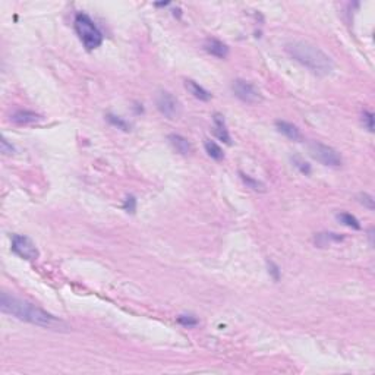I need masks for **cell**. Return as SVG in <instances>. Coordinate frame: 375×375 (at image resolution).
<instances>
[{
    "instance_id": "cell-1",
    "label": "cell",
    "mask_w": 375,
    "mask_h": 375,
    "mask_svg": "<svg viewBox=\"0 0 375 375\" xmlns=\"http://www.w3.org/2000/svg\"><path fill=\"white\" fill-rule=\"evenodd\" d=\"M0 309L3 314L12 315L18 320L38 325L43 328H49V330H66L68 328V324L65 321L59 320L57 317L49 314L47 311L35 306L34 304H29L27 301L11 296L8 293H2Z\"/></svg>"
},
{
    "instance_id": "cell-2",
    "label": "cell",
    "mask_w": 375,
    "mask_h": 375,
    "mask_svg": "<svg viewBox=\"0 0 375 375\" xmlns=\"http://www.w3.org/2000/svg\"><path fill=\"white\" fill-rule=\"evenodd\" d=\"M286 52L296 62L304 65L315 75H328L334 68L331 57L320 47L308 41H292L286 44Z\"/></svg>"
},
{
    "instance_id": "cell-3",
    "label": "cell",
    "mask_w": 375,
    "mask_h": 375,
    "mask_svg": "<svg viewBox=\"0 0 375 375\" xmlns=\"http://www.w3.org/2000/svg\"><path fill=\"white\" fill-rule=\"evenodd\" d=\"M75 31L79 37V40L88 50H94L103 43V34L94 24V21L85 14H76L73 21Z\"/></svg>"
},
{
    "instance_id": "cell-4",
    "label": "cell",
    "mask_w": 375,
    "mask_h": 375,
    "mask_svg": "<svg viewBox=\"0 0 375 375\" xmlns=\"http://www.w3.org/2000/svg\"><path fill=\"white\" fill-rule=\"evenodd\" d=\"M308 151H309L312 158H315L317 161H320L321 164H324V166L339 167L342 166V163H343L342 155L337 153L333 147L321 144V142H317V141L309 144Z\"/></svg>"
},
{
    "instance_id": "cell-5",
    "label": "cell",
    "mask_w": 375,
    "mask_h": 375,
    "mask_svg": "<svg viewBox=\"0 0 375 375\" xmlns=\"http://www.w3.org/2000/svg\"><path fill=\"white\" fill-rule=\"evenodd\" d=\"M155 104H157L158 111L163 116H166L167 119H178L179 114H181V103H179V100L175 96H172L170 93H167V91H160L157 94Z\"/></svg>"
},
{
    "instance_id": "cell-6",
    "label": "cell",
    "mask_w": 375,
    "mask_h": 375,
    "mask_svg": "<svg viewBox=\"0 0 375 375\" xmlns=\"http://www.w3.org/2000/svg\"><path fill=\"white\" fill-rule=\"evenodd\" d=\"M12 251L18 257L28 260V261H34V260L38 258V249H37L35 243L29 237L24 236V235H14V237H12Z\"/></svg>"
},
{
    "instance_id": "cell-7",
    "label": "cell",
    "mask_w": 375,
    "mask_h": 375,
    "mask_svg": "<svg viewBox=\"0 0 375 375\" xmlns=\"http://www.w3.org/2000/svg\"><path fill=\"white\" fill-rule=\"evenodd\" d=\"M232 90L235 93L239 100H242L243 103H248V104H254L257 101H260V93L258 90L248 81H243V79H236L233 85H232Z\"/></svg>"
},
{
    "instance_id": "cell-8",
    "label": "cell",
    "mask_w": 375,
    "mask_h": 375,
    "mask_svg": "<svg viewBox=\"0 0 375 375\" xmlns=\"http://www.w3.org/2000/svg\"><path fill=\"white\" fill-rule=\"evenodd\" d=\"M41 119L43 117L38 114V113L31 110H18L15 111L14 114L11 116V120H12L14 123H16V125L21 126L35 123V122H38V120H41Z\"/></svg>"
},
{
    "instance_id": "cell-9",
    "label": "cell",
    "mask_w": 375,
    "mask_h": 375,
    "mask_svg": "<svg viewBox=\"0 0 375 375\" xmlns=\"http://www.w3.org/2000/svg\"><path fill=\"white\" fill-rule=\"evenodd\" d=\"M204 49L209 52L210 55L216 56L219 59H224L226 56L229 55V47L223 41L217 40V38H209L204 44Z\"/></svg>"
},
{
    "instance_id": "cell-10",
    "label": "cell",
    "mask_w": 375,
    "mask_h": 375,
    "mask_svg": "<svg viewBox=\"0 0 375 375\" xmlns=\"http://www.w3.org/2000/svg\"><path fill=\"white\" fill-rule=\"evenodd\" d=\"M169 141H170L172 147H173L179 154L188 155V154L192 151V147H191L189 141L185 138V137H182V135L172 134V135H169Z\"/></svg>"
},
{
    "instance_id": "cell-11",
    "label": "cell",
    "mask_w": 375,
    "mask_h": 375,
    "mask_svg": "<svg viewBox=\"0 0 375 375\" xmlns=\"http://www.w3.org/2000/svg\"><path fill=\"white\" fill-rule=\"evenodd\" d=\"M276 128H277L278 132H281L284 137H287L289 139H293V141H301L302 135L298 129V126H295L293 123H289V122H284V120H277L276 122Z\"/></svg>"
},
{
    "instance_id": "cell-12",
    "label": "cell",
    "mask_w": 375,
    "mask_h": 375,
    "mask_svg": "<svg viewBox=\"0 0 375 375\" xmlns=\"http://www.w3.org/2000/svg\"><path fill=\"white\" fill-rule=\"evenodd\" d=\"M214 134L217 138L222 139L223 142L230 144V135H229L227 126H226L223 116H220V114H214Z\"/></svg>"
},
{
    "instance_id": "cell-13",
    "label": "cell",
    "mask_w": 375,
    "mask_h": 375,
    "mask_svg": "<svg viewBox=\"0 0 375 375\" xmlns=\"http://www.w3.org/2000/svg\"><path fill=\"white\" fill-rule=\"evenodd\" d=\"M185 87H186V90L194 96L195 98H198V100H201V101H209L210 98H211V94H210L209 91L204 88V87H201L199 84H196L195 81H186L185 82Z\"/></svg>"
},
{
    "instance_id": "cell-14",
    "label": "cell",
    "mask_w": 375,
    "mask_h": 375,
    "mask_svg": "<svg viewBox=\"0 0 375 375\" xmlns=\"http://www.w3.org/2000/svg\"><path fill=\"white\" fill-rule=\"evenodd\" d=\"M205 151L209 154L211 158H214V160H223V157H224V153H223V150L220 148V145H217L214 141H207L205 142Z\"/></svg>"
},
{
    "instance_id": "cell-15",
    "label": "cell",
    "mask_w": 375,
    "mask_h": 375,
    "mask_svg": "<svg viewBox=\"0 0 375 375\" xmlns=\"http://www.w3.org/2000/svg\"><path fill=\"white\" fill-rule=\"evenodd\" d=\"M337 219H339V222L343 223V224L348 226V227L356 229V230L361 229V224L358 222V219H356L355 216L349 214V213H340V214H337Z\"/></svg>"
},
{
    "instance_id": "cell-16",
    "label": "cell",
    "mask_w": 375,
    "mask_h": 375,
    "mask_svg": "<svg viewBox=\"0 0 375 375\" xmlns=\"http://www.w3.org/2000/svg\"><path fill=\"white\" fill-rule=\"evenodd\" d=\"M107 120H109V122H110L113 126H117L119 129H122V131H126V132H128V131L131 129V126L128 125V123H126V122L123 120V119H122V117H119V116H114V114H111V113H110V114H107Z\"/></svg>"
},
{
    "instance_id": "cell-17",
    "label": "cell",
    "mask_w": 375,
    "mask_h": 375,
    "mask_svg": "<svg viewBox=\"0 0 375 375\" xmlns=\"http://www.w3.org/2000/svg\"><path fill=\"white\" fill-rule=\"evenodd\" d=\"M240 178H242V181L245 182V183H246L249 188H252V189H255V191H264V185H263L261 182L252 179L251 176L245 175V173H240Z\"/></svg>"
},
{
    "instance_id": "cell-18",
    "label": "cell",
    "mask_w": 375,
    "mask_h": 375,
    "mask_svg": "<svg viewBox=\"0 0 375 375\" xmlns=\"http://www.w3.org/2000/svg\"><path fill=\"white\" fill-rule=\"evenodd\" d=\"M292 161H293V164H295V167H298V169H299L304 175H309V173H311V166H309L306 161H304L302 158H299V157H293Z\"/></svg>"
},
{
    "instance_id": "cell-19",
    "label": "cell",
    "mask_w": 375,
    "mask_h": 375,
    "mask_svg": "<svg viewBox=\"0 0 375 375\" xmlns=\"http://www.w3.org/2000/svg\"><path fill=\"white\" fill-rule=\"evenodd\" d=\"M362 122L368 128V131H371V132L374 131V114L371 111L365 110L362 113Z\"/></svg>"
},
{
    "instance_id": "cell-20",
    "label": "cell",
    "mask_w": 375,
    "mask_h": 375,
    "mask_svg": "<svg viewBox=\"0 0 375 375\" xmlns=\"http://www.w3.org/2000/svg\"><path fill=\"white\" fill-rule=\"evenodd\" d=\"M178 322L182 324L183 327H194V325L198 324V320L195 318L194 315H181L178 318Z\"/></svg>"
},
{
    "instance_id": "cell-21",
    "label": "cell",
    "mask_w": 375,
    "mask_h": 375,
    "mask_svg": "<svg viewBox=\"0 0 375 375\" xmlns=\"http://www.w3.org/2000/svg\"><path fill=\"white\" fill-rule=\"evenodd\" d=\"M123 209L128 211V213H135V210H137V199H135V196H128L125 199V204H123Z\"/></svg>"
},
{
    "instance_id": "cell-22",
    "label": "cell",
    "mask_w": 375,
    "mask_h": 375,
    "mask_svg": "<svg viewBox=\"0 0 375 375\" xmlns=\"http://www.w3.org/2000/svg\"><path fill=\"white\" fill-rule=\"evenodd\" d=\"M0 148H2V153L3 154H12L14 153V147L12 144L8 142L6 138H2V142H0Z\"/></svg>"
},
{
    "instance_id": "cell-23",
    "label": "cell",
    "mask_w": 375,
    "mask_h": 375,
    "mask_svg": "<svg viewBox=\"0 0 375 375\" xmlns=\"http://www.w3.org/2000/svg\"><path fill=\"white\" fill-rule=\"evenodd\" d=\"M361 202L363 205H366L369 210H374V198L368 194L361 195Z\"/></svg>"
},
{
    "instance_id": "cell-24",
    "label": "cell",
    "mask_w": 375,
    "mask_h": 375,
    "mask_svg": "<svg viewBox=\"0 0 375 375\" xmlns=\"http://www.w3.org/2000/svg\"><path fill=\"white\" fill-rule=\"evenodd\" d=\"M268 268H270V273L273 274V277L274 280H278L280 278V270H278V267L274 263H268Z\"/></svg>"
}]
</instances>
